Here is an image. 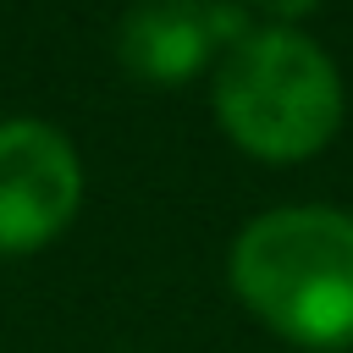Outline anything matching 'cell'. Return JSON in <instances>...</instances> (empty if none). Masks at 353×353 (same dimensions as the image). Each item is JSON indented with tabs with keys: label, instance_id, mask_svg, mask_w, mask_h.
Returning a JSON list of instances; mask_svg holds the SVG:
<instances>
[{
	"label": "cell",
	"instance_id": "1",
	"mask_svg": "<svg viewBox=\"0 0 353 353\" xmlns=\"http://www.w3.org/2000/svg\"><path fill=\"white\" fill-rule=\"evenodd\" d=\"M232 292L292 347H353V215L331 204H276L232 243Z\"/></svg>",
	"mask_w": 353,
	"mask_h": 353
},
{
	"label": "cell",
	"instance_id": "2",
	"mask_svg": "<svg viewBox=\"0 0 353 353\" xmlns=\"http://www.w3.org/2000/svg\"><path fill=\"white\" fill-rule=\"evenodd\" d=\"M210 105L243 154L265 165H298L336 138L347 94L336 61L303 28L254 22L215 61Z\"/></svg>",
	"mask_w": 353,
	"mask_h": 353
},
{
	"label": "cell",
	"instance_id": "3",
	"mask_svg": "<svg viewBox=\"0 0 353 353\" xmlns=\"http://www.w3.org/2000/svg\"><path fill=\"white\" fill-rule=\"evenodd\" d=\"M83 204V160L72 138L39 116L0 121V254L55 243Z\"/></svg>",
	"mask_w": 353,
	"mask_h": 353
},
{
	"label": "cell",
	"instance_id": "4",
	"mask_svg": "<svg viewBox=\"0 0 353 353\" xmlns=\"http://www.w3.org/2000/svg\"><path fill=\"white\" fill-rule=\"evenodd\" d=\"M248 28L254 17L226 0H132L116 28V61L149 88H176L221 61Z\"/></svg>",
	"mask_w": 353,
	"mask_h": 353
},
{
	"label": "cell",
	"instance_id": "5",
	"mask_svg": "<svg viewBox=\"0 0 353 353\" xmlns=\"http://www.w3.org/2000/svg\"><path fill=\"white\" fill-rule=\"evenodd\" d=\"M320 0H248V11H259L270 28H298Z\"/></svg>",
	"mask_w": 353,
	"mask_h": 353
}]
</instances>
